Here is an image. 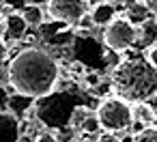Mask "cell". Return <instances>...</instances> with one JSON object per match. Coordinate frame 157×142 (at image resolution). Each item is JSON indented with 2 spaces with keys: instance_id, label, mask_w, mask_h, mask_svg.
Returning a JSON list of instances; mask_svg holds the SVG:
<instances>
[{
  "instance_id": "obj_3",
  "label": "cell",
  "mask_w": 157,
  "mask_h": 142,
  "mask_svg": "<svg viewBox=\"0 0 157 142\" xmlns=\"http://www.w3.org/2000/svg\"><path fill=\"white\" fill-rule=\"evenodd\" d=\"M75 106H78V101L73 99V95L50 93L48 97L37 99V103L33 106V112H35L39 123L54 127V129H63L69 125V116H71Z\"/></svg>"
},
{
  "instance_id": "obj_18",
  "label": "cell",
  "mask_w": 157,
  "mask_h": 142,
  "mask_svg": "<svg viewBox=\"0 0 157 142\" xmlns=\"http://www.w3.org/2000/svg\"><path fill=\"white\" fill-rule=\"evenodd\" d=\"M105 63H108L112 69H116V67L123 63V58L118 56V52H114V50H108V48H105Z\"/></svg>"
},
{
  "instance_id": "obj_32",
  "label": "cell",
  "mask_w": 157,
  "mask_h": 142,
  "mask_svg": "<svg viewBox=\"0 0 157 142\" xmlns=\"http://www.w3.org/2000/svg\"><path fill=\"white\" fill-rule=\"evenodd\" d=\"M155 26H157V17H155Z\"/></svg>"
},
{
  "instance_id": "obj_11",
  "label": "cell",
  "mask_w": 157,
  "mask_h": 142,
  "mask_svg": "<svg viewBox=\"0 0 157 142\" xmlns=\"http://www.w3.org/2000/svg\"><path fill=\"white\" fill-rule=\"evenodd\" d=\"M114 17H116L114 5H108V2L97 5V7L90 11V20H93V24H97V26H108Z\"/></svg>"
},
{
  "instance_id": "obj_31",
  "label": "cell",
  "mask_w": 157,
  "mask_h": 142,
  "mask_svg": "<svg viewBox=\"0 0 157 142\" xmlns=\"http://www.w3.org/2000/svg\"><path fill=\"white\" fill-rule=\"evenodd\" d=\"M136 2H140V5H144V2H146V0H136Z\"/></svg>"
},
{
  "instance_id": "obj_22",
  "label": "cell",
  "mask_w": 157,
  "mask_h": 142,
  "mask_svg": "<svg viewBox=\"0 0 157 142\" xmlns=\"http://www.w3.org/2000/svg\"><path fill=\"white\" fill-rule=\"evenodd\" d=\"M78 26H80V30H82V33H84V30H93V26H95V24H93V20H90V13H86V15L78 22Z\"/></svg>"
},
{
  "instance_id": "obj_5",
  "label": "cell",
  "mask_w": 157,
  "mask_h": 142,
  "mask_svg": "<svg viewBox=\"0 0 157 142\" xmlns=\"http://www.w3.org/2000/svg\"><path fill=\"white\" fill-rule=\"evenodd\" d=\"M103 43L108 50L121 52L136 43V28L125 17H114L103 30Z\"/></svg>"
},
{
  "instance_id": "obj_19",
  "label": "cell",
  "mask_w": 157,
  "mask_h": 142,
  "mask_svg": "<svg viewBox=\"0 0 157 142\" xmlns=\"http://www.w3.org/2000/svg\"><path fill=\"white\" fill-rule=\"evenodd\" d=\"M99 82H101V80H99V73H97V71H86V73H84V84H86L88 88H95Z\"/></svg>"
},
{
  "instance_id": "obj_17",
  "label": "cell",
  "mask_w": 157,
  "mask_h": 142,
  "mask_svg": "<svg viewBox=\"0 0 157 142\" xmlns=\"http://www.w3.org/2000/svg\"><path fill=\"white\" fill-rule=\"evenodd\" d=\"M80 131H82V133H97V131H101V127H99V121H97V116H95L93 112H90V114H88V118L82 123Z\"/></svg>"
},
{
  "instance_id": "obj_28",
  "label": "cell",
  "mask_w": 157,
  "mask_h": 142,
  "mask_svg": "<svg viewBox=\"0 0 157 142\" xmlns=\"http://www.w3.org/2000/svg\"><path fill=\"white\" fill-rule=\"evenodd\" d=\"M5 56H7V43H5V39H0V60Z\"/></svg>"
},
{
  "instance_id": "obj_7",
  "label": "cell",
  "mask_w": 157,
  "mask_h": 142,
  "mask_svg": "<svg viewBox=\"0 0 157 142\" xmlns=\"http://www.w3.org/2000/svg\"><path fill=\"white\" fill-rule=\"evenodd\" d=\"M17 140H20V121L9 112H0V142H17Z\"/></svg>"
},
{
  "instance_id": "obj_24",
  "label": "cell",
  "mask_w": 157,
  "mask_h": 142,
  "mask_svg": "<svg viewBox=\"0 0 157 142\" xmlns=\"http://www.w3.org/2000/svg\"><path fill=\"white\" fill-rule=\"evenodd\" d=\"M35 142H58V140H56L54 133H41V136L35 138Z\"/></svg>"
},
{
  "instance_id": "obj_14",
  "label": "cell",
  "mask_w": 157,
  "mask_h": 142,
  "mask_svg": "<svg viewBox=\"0 0 157 142\" xmlns=\"http://www.w3.org/2000/svg\"><path fill=\"white\" fill-rule=\"evenodd\" d=\"M88 114H90V108L84 106V103H78V106L73 108L71 116H69V125H67V127H71L73 131H80V127H82V123L88 118Z\"/></svg>"
},
{
  "instance_id": "obj_29",
  "label": "cell",
  "mask_w": 157,
  "mask_h": 142,
  "mask_svg": "<svg viewBox=\"0 0 157 142\" xmlns=\"http://www.w3.org/2000/svg\"><path fill=\"white\" fill-rule=\"evenodd\" d=\"M86 2V7H90V9H95L97 5H101V0H84Z\"/></svg>"
},
{
  "instance_id": "obj_2",
  "label": "cell",
  "mask_w": 157,
  "mask_h": 142,
  "mask_svg": "<svg viewBox=\"0 0 157 142\" xmlns=\"http://www.w3.org/2000/svg\"><path fill=\"white\" fill-rule=\"evenodd\" d=\"M112 88L127 103H146L157 93V71L144 58H127L112 73Z\"/></svg>"
},
{
  "instance_id": "obj_15",
  "label": "cell",
  "mask_w": 157,
  "mask_h": 142,
  "mask_svg": "<svg viewBox=\"0 0 157 142\" xmlns=\"http://www.w3.org/2000/svg\"><path fill=\"white\" fill-rule=\"evenodd\" d=\"M131 118H133L136 123H142V125L146 127V125H151V123L155 121V114H153V110L148 108V103H138L136 108H131Z\"/></svg>"
},
{
  "instance_id": "obj_26",
  "label": "cell",
  "mask_w": 157,
  "mask_h": 142,
  "mask_svg": "<svg viewBox=\"0 0 157 142\" xmlns=\"http://www.w3.org/2000/svg\"><path fill=\"white\" fill-rule=\"evenodd\" d=\"M144 7L148 9V13H155V15H157V0H146Z\"/></svg>"
},
{
  "instance_id": "obj_9",
  "label": "cell",
  "mask_w": 157,
  "mask_h": 142,
  "mask_svg": "<svg viewBox=\"0 0 157 142\" xmlns=\"http://www.w3.org/2000/svg\"><path fill=\"white\" fill-rule=\"evenodd\" d=\"M33 106H35V99H30V97H24V95H9V103H7V112L9 114H13L17 121H20V116H24L28 110H33Z\"/></svg>"
},
{
  "instance_id": "obj_4",
  "label": "cell",
  "mask_w": 157,
  "mask_h": 142,
  "mask_svg": "<svg viewBox=\"0 0 157 142\" xmlns=\"http://www.w3.org/2000/svg\"><path fill=\"white\" fill-rule=\"evenodd\" d=\"M95 116H97L99 127L103 129V133H118L123 129H129V125L133 123V118H131V106L127 101L118 99V97L103 99L97 106Z\"/></svg>"
},
{
  "instance_id": "obj_10",
  "label": "cell",
  "mask_w": 157,
  "mask_h": 142,
  "mask_svg": "<svg viewBox=\"0 0 157 142\" xmlns=\"http://www.w3.org/2000/svg\"><path fill=\"white\" fill-rule=\"evenodd\" d=\"M136 41L142 45V48H153L157 45V26H155V20H146L140 30H136Z\"/></svg>"
},
{
  "instance_id": "obj_20",
  "label": "cell",
  "mask_w": 157,
  "mask_h": 142,
  "mask_svg": "<svg viewBox=\"0 0 157 142\" xmlns=\"http://www.w3.org/2000/svg\"><path fill=\"white\" fill-rule=\"evenodd\" d=\"M155 71H157V45H153V48H148L146 50V58H144Z\"/></svg>"
},
{
  "instance_id": "obj_21",
  "label": "cell",
  "mask_w": 157,
  "mask_h": 142,
  "mask_svg": "<svg viewBox=\"0 0 157 142\" xmlns=\"http://www.w3.org/2000/svg\"><path fill=\"white\" fill-rule=\"evenodd\" d=\"M26 2H28V0H5L2 5H5V7H9L13 13H17V9L22 11V9L26 7Z\"/></svg>"
},
{
  "instance_id": "obj_33",
  "label": "cell",
  "mask_w": 157,
  "mask_h": 142,
  "mask_svg": "<svg viewBox=\"0 0 157 142\" xmlns=\"http://www.w3.org/2000/svg\"><path fill=\"white\" fill-rule=\"evenodd\" d=\"M78 142H86V140H78Z\"/></svg>"
},
{
  "instance_id": "obj_13",
  "label": "cell",
  "mask_w": 157,
  "mask_h": 142,
  "mask_svg": "<svg viewBox=\"0 0 157 142\" xmlns=\"http://www.w3.org/2000/svg\"><path fill=\"white\" fill-rule=\"evenodd\" d=\"M20 15L26 22V26H41L43 24V11H41L39 5H26L20 11Z\"/></svg>"
},
{
  "instance_id": "obj_34",
  "label": "cell",
  "mask_w": 157,
  "mask_h": 142,
  "mask_svg": "<svg viewBox=\"0 0 157 142\" xmlns=\"http://www.w3.org/2000/svg\"><path fill=\"white\" fill-rule=\"evenodd\" d=\"M2 2H5V0H0V5H2Z\"/></svg>"
},
{
  "instance_id": "obj_27",
  "label": "cell",
  "mask_w": 157,
  "mask_h": 142,
  "mask_svg": "<svg viewBox=\"0 0 157 142\" xmlns=\"http://www.w3.org/2000/svg\"><path fill=\"white\" fill-rule=\"evenodd\" d=\"M97 142H118V140H116V138H114L112 133H101Z\"/></svg>"
},
{
  "instance_id": "obj_6",
  "label": "cell",
  "mask_w": 157,
  "mask_h": 142,
  "mask_svg": "<svg viewBox=\"0 0 157 142\" xmlns=\"http://www.w3.org/2000/svg\"><path fill=\"white\" fill-rule=\"evenodd\" d=\"M48 9H50V15L65 26L78 24L88 13V7H86L84 0H50Z\"/></svg>"
},
{
  "instance_id": "obj_16",
  "label": "cell",
  "mask_w": 157,
  "mask_h": 142,
  "mask_svg": "<svg viewBox=\"0 0 157 142\" xmlns=\"http://www.w3.org/2000/svg\"><path fill=\"white\" fill-rule=\"evenodd\" d=\"M133 142H157V127H144L133 136Z\"/></svg>"
},
{
  "instance_id": "obj_1",
  "label": "cell",
  "mask_w": 157,
  "mask_h": 142,
  "mask_svg": "<svg viewBox=\"0 0 157 142\" xmlns=\"http://www.w3.org/2000/svg\"><path fill=\"white\" fill-rule=\"evenodd\" d=\"M9 86L24 97L41 99L54 93V86L60 78V67L52 54L39 48H26L13 56L7 65Z\"/></svg>"
},
{
  "instance_id": "obj_23",
  "label": "cell",
  "mask_w": 157,
  "mask_h": 142,
  "mask_svg": "<svg viewBox=\"0 0 157 142\" xmlns=\"http://www.w3.org/2000/svg\"><path fill=\"white\" fill-rule=\"evenodd\" d=\"M7 103H9V93L5 86H0V112H7Z\"/></svg>"
},
{
  "instance_id": "obj_8",
  "label": "cell",
  "mask_w": 157,
  "mask_h": 142,
  "mask_svg": "<svg viewBox=\"0 0 157 142\" xmlns=\"http://www.w3.org/2000/svg\"><path fill=\"white\" fill-rule=\"evenodd\" d=\"M5 24H7V35H5L7 39H11V41H20V39H24L28 26H26V22L22 20L20 13H11V15H7V17H5Z\"/></svg>"
},
{
  "instance_id": "obj_25",
  "label": "cell",
  "mask_w": 157,
  "mask_h": 142,
  "mask_svg": "<svg viewBox=\"0 0 157 142\" xmlns=\"http://www.w3.org/2000/svg\"><path fill=\"white\" fill-rule=\"evenodd\" d=\"M146 103H148V108L153 110V114H155V118H157V93H155V95H153Z\"/></svg>"
},
{
  "instance_id": "obj_30",
  "label": "cell",
  "mask_w": 157,
  "mask_h": 142,
  "mask_svg": "<svg viewBox=\"0 0 157 142\" xmlns=\"http://www.w3.org/2000/svg\"><path fill=\"white\" fill-rule=\"evenodd\" d=\"M101 2H108V5H114V2H116V0H101Z\"/></svg>"
},
{
  "instance_id": "obj_12",
  "label": "cell",
  "mask_w": 157,
  "mask_h": 142,
  "mask_svg": "<svg viewBox=\"0 0 157 142\" xmlns=\"http://www.w3.org/2000/svg\"><path fill=\"white\" fill-rule=\"evenodd\" d=\"M125 20L136 28V26H142L146 20H151V13H148V9H146L144 5L133 2L131 7H127V9H125Z\"/></svg>"
}]
</instances>
